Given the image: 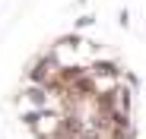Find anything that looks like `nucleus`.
<instances>
[{
  "label": "nucleus",
  "mask_w": 146,
  "mask_h": 139,
  "mask_svg": "<svg viewBox=\"0 0 146 139\" xmlns=\"http://www.w3.org/2000/svg\"><path fill=\"white\" fill-rule=\"evenodd\" d=\"M26 123L35 139H60L70 127V117H67V111H38Z\"/></svg>",
  "instance_id": "f257e3e1"
}]
</instances>
